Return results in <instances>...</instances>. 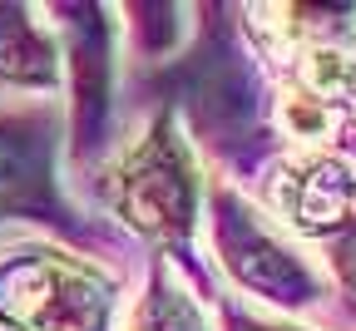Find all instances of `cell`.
<instances>
[{
  "label": "cell",
  "instance_id": "14",
  "mask_svg": "<svg viewBox=\"0 0 356 331\" xmlns=\"http://www.w3.org/2000/svg\"><path fill=\"white\" fill-rule=\"evenodd\" d=\"M222 331H307V326H292V321H277V316H257L248 307L222 302Z\"/></svg>",
  "mask_w": 356,
  "mask_h": 331
},
{
  "label": "cell",
  "instance_id": "2",
  "mask_svg": "<svg viewBox=\"0 0 356 331\" xmlns=\"http://www.w3.org/2000/svg\"><path fill=\"white\" fill-rule=\"evenodd\" d=\"M119 277L70 248L25 238L0 248V331H109Z\"/></svg>",
  "mask_w": 356,
  "mask_h": 331
},
{
  "label": "cell",
  "instance_id": "15",
  "mask_svg": "<svg viewBox=\"0 0 356 331\" xmlns=\"http://www.w3.org/2000/svg\"><path fill=\"white\" fill-rule=\"evenodd\" d=\"M341 119L356 124V45H351V55H346V79H341Z\"/></svg>",
  "mask_w": 356,
  "mask_h": 331
},
{
  "label": "cell",
  "instance_id": "5",
  "mask_svg": "<svg viewBox=\"0 0 356 331\" xmlns=\"http://www.w3.org/2000/svg\"><path fill=\"white\" fill-rule=\"evenodd\" d=\"M60 70L70 74V154L84 163L104 149L114 109V20L104 6H55Z\"/></svg>",
  "mask_w": 356,
  "mask_h": 331
},
{
  "label": "cell",
  "instance_id": "11",
  "mask_svg": "<svg viewBox=\"0 0 356 331\" xmlns=\"http://www.w3.org/2000/svg\"><path fill=\"white\" fill-rule=\"evenodd\" d=\"M277 124H282V134L292 138V144H302V149H327L332 138L341 134L346 119H341L337 104H327V99H317V94L287 84L282 99H277Z\"/></svg>",
  "mask_w": 356,
  "mask_h": 331
},
{
  "label": "cell",
  "instance_id": "4",
  "mask_svg": "<svg viewBox=\"0 0 356 331\" xmlns=\"http://www.w3.org/2000/svg\"><path fill=\"white\" fill-rule=\"evenodd\" d=\"M243 60L248 55L238 50L233 25L218 20L208 25V35H198V50L168 74L178 104L198 129V144H248L252 138L257 89Z\"/></svg>",
  "mask_w": 356,
  "mask_h": 331
},
{
  "label": "cell",
  "instance_id": "6",
  "mask_svg": "<svg viewBox=\"0 0 356 331\" xmlns=\"http://www.w3.org/2000/svg\"><path fill=\"white\" fill-rule=\"evenodd\" d=\"M273 218L307 238H337L356 213V168L332 149L287 154L267 178Z\"/></svg>",
  "mask_w": 356,
  "mask_h": 331
},
{
  "label": "cell",
  "instance_id": "7",
  "mask_svg": "<svg viewBox=\"0 0 356 331\" xmlns=\"http://www.w3.org/2000/svg\"><path fill=\"white\" fill-rule=\"evenodd\" d=\"M60 218L55 193V129L44 114L0 119V218Z\"/></svg>",
  "mask_w": 356,
  "mask_h": 331
},
{
  "label": "cell",
  "instance_id": "13",
  "mask_svg": "<svg viewBox=\"0 0 356 331\" xmlns=\"http://www.w3.org/2000/svg\"><path fill=\"white\" fill-rule=\"evenodd\" d=\"M332 272H337L341 292H346L351 307H356V213H351V223L332 238Z\"/></svg>",
  "mask_w": 356,
  "mask_h": 331
},
{
  "label": "cell",
  "instance_id": "3",
  "mask_svg": "<svg viewBox=\"0 0 356 331\" xmlns=\"http://www.w3.org/2000/svg\"><path fill=\"white\" fill-rule=\"evenodd\" d=\"M208 232L218 267L257 302L282 312H307L327 302V277L287 243V232L273 218H262L248 198H238L222 183L208 188Z\"/></svg>",
  "mask_w": 356,
  "mask_h": 331
},
{
  "label": "cell",
  "instance_id": "9",
  "mask_svg": "<svg viewBox=\"0 0 356 331\" xmlns=\"http://www.w3.org/2000/svg\"><path fill=\"white\" fill-rule=\"evenodd\" d=\"M267 20H257L262 40L282 50L292 65L302 55H317V50H332V45H351L356 35V6H267L257 10Z\"/></svg>",
  "mask_w": 356,
  "mask_h": 331
},
{
  "label": "cell",
  "instance_id": "12",
  "mask_svg": "<svg viewBox=\"0 0 356 331\" xmlns=\"http://www.w3.org/2000/svg\"><path fill=\"white\" fill-rule=\"evenodd\" d=\"M129 35L134 45L149 55V60H163L178 50V15H188V10H178V6H129Z\"/></svg>",
  "mask_w": 356,
  "mask_h": 331
},
{
  "label": "cell",
  "instance_id": "8",
  "mask_svg": "<svg viewBox=\"0 0 356 331\" xmlns=\"http://www.w3.org/2000/svg\"><path fill=\"white\" fill-rule=\"evenodd\" d=\"M60 40L35 20L30 6H0V84L55 89L60 84Z\"/></svg>",
  "mask_w": 356,
  "mask_h": 331
},
{
  "label": "cell",
  "instance_id": "10",
  "mask_svg": "<svg viewBox=\"0 0 356 331\" xmlns=\"http://www.w3.org/2000/svg\"><path fill=\"white\" fill-rule=\"evenodd\" d=\"M124 331H213V316L188 287H178V277L163 262H154L144 292L124 316Z\"/></svg>",
  "mask_w": 356,
  "mask_h": 331
},
{
  "label": "cell",
  "instance_id": "1",
  "mask_svg": "<svg viewBox=\"0 0 356 331\" xmlns=\"http://www.w3.org/2000/svg\"><path fill=\"white\" fill-rule=\"evenodd\" d=\"M99 193L109 213L139 238L168 252L193 248V227L203 218V168L168 109L154 114L139 138H129V149H119L99 178Z\"/></svg>",
  "mask_w": 356,
  "mask_h": 331
}]
</instances>
